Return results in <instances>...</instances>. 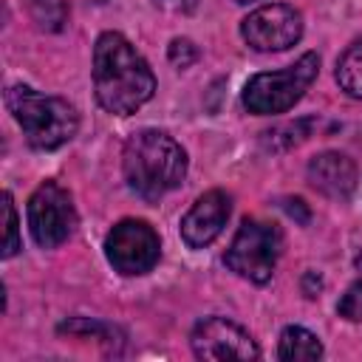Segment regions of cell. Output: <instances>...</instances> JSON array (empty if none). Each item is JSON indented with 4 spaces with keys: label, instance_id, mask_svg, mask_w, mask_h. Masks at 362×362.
Masks as SVG:
<instances>
[{
    "label": "cell",
    "instance_id": "obj_1",
    "mask_svg": "<svg viewBox=\"0 0 362 362\" xmlns=\"http://www.w3.org/2000/svg\"><path fill=\"white\" fill-rule=\"evenodd\" d=\"M156 90V76L136 45L119 31L99 34L93 45V93L113 116H130Z\"/></svg>",
    "mask_w": 362,
    "mask_h": 362
},
{
    "label": "cell",
    "instance_id": "obj_2",
    "mask_svg": "<svg viewBox=\"0 0 362 362\" xmlns=\"http://www.w3.org/2000/svg\"><path fill=\"white\" fill-rule=\"evenodd\" d=\"M122 173L139 198L158 201L184 181L187 153L173 136L161 130H139L124 144Z\"/></svg>",
    "mask_w": 362,
    "mask_h": 362
},
{
    "label": "cell",
    "instance_id": "obj_3",
    "mask_svg": "<svg viewBox=\"0 0 362 362\" xmlns=\"http://www.w3.org/2000/svg\"><path fill=\"white\" fill-rule=\"evenodd\" d=\"M6 107L34 150H57L68 144L79 130V116L71 102L45 96L28 85H11L6 90Z\"/></svg>",
    "mask_w": 362,
    "mask_h": 362
},
{
    "label": "cell",
    "instance_id": "obj_4",
    "mask_svg": "<svg viewBox=\"0 0 362 362\" xmlns=\"http://www.w3.org/2000/svg\"><path fill=\"white\" fill-rule=\"evenodd\" d=\"M317 71H320V57L314 51H308L294 65H288L283 71L255 74L243 85V107L255 116L286 113L311 88V82L317 79Z\"/></svg>",
    "mask_w": 362,
    "mask_h": 362
},
{
    "label": "cell",
    "instance_id": "obj_5",
    "mask_svg": "<svg viewBox=\"0 0 362 362\" xmlns=\"http://www.w3.org/2000/svg\"><path fill=\"white\" fill-rule=\"evenodd\" d=\"M280 249H283V235L274 223L246 218L235 232L223 255V263L249 283H266L274 274Z\"/></svg>",
    "mask_w": 362,
    "mask_h": 362
},
{
    "label": "cell",
    "instance_id": "obj_6",
    "mask_svg": "<svg viewBox=\"0 0 362 362\" xmlns=\"http://www.w3.org/2000/svg\"><path fill=\"white\" fill-rule=\"evenodd\" d=\"M158 255H161V240L156 229L139 218L119 221L105 238V257L124 277L147 274L158 263Z\"/></svg>",
    "mask_w": 362,
    "mask_h": 362
},
{
    "label": "cell",
    "instance_id": "obj_7",
    "mask_svg": "<svg viewBox=\"0 0 362 362\" xmlns=\"http://www.w3.org/2000/svg\"><path fill=\"white\" fill-rule=\"evenodd\" d=\"M25 215H28V229L34 243L42 249H57L71 238L76 226L74 201L68 189H62L57 181H45L31 192Z\"/></svg>",
    "mask_w": 362,
    "mask_h": 362
},
{
    "label": "cell",
    "instance_id": "obj_8",
    "mask_svg": "<svg viewBox=\"0 0 362 362\" xmlns=\"http://www.w3.org/2000/svg\"><path fill=\"white\" fill-rule=\"evenodd\" d=\"M240 37L252 51L272 54L286 51L300 42L303 37V17L297 8L286 3H272L249 11L240 23Z\"/></svg>",
    "mask_w": 362,
    "mask_h": 362
},
{
    "label": "cell",
    "instance_id": "obj_9",
    "mask_svg": "<svg viewBox=\"0 0 362 362\" xmlns=\"http://www.w3.org/2000/svg\"><path fill=\"white\" fill-rule=\"evenodd\" d=\"M192 354L198 359H257L260 348L249 337L246 328L226 317H206L189 334Z\"/></svg>",
    "mask_w": 362,
    "mask_h": 362
},
{
    "label": "cell",
    "instance_id": "obj_10",
    "mask_svg": "<svg viewBox=\"0 0 362 362\" xmlns=\"http://www.w3.org/2000/svg\"><path fill=\"white\" fill-rule=\"evenodd\" d=\"M232 212V201L223 189H209L204 192L181 218V240L189 249H204L209 246L226 226Z\"/></svg>",
    "mask_w": 362,
    "mask_h": 362
},
{
    "label": "cell",
    "instance_id": "obj_11",
    "mask_svg": "<svg viewBox=\"0 0 362 362\" xmlns=\"http://www.w3.org/2000/svg\"><path fill=\"white\" fill-rule=\"evenodd\" d=\"M305 173H308V184L334 201H345L356 187V164L345 153H334V150L317 153L308 161Z\"/></svg>",
    "mask_w": 362,
    "mask_h": 362
},
{
    "label": "cell",
    "instance_id": "obj_12",
    "mask_svg": "<svg viewBox=\"0 0 362 362\" xmlns=\"http://www.w3.org/2000/svg\"><path fill=\"white\" fill-rule=\"evenodd\" d=\"M277 356L286 362H308V359H320L322 356V342L317 334H311L303 325H288L280 334V345H277Z\"/></svg>",
    "mask_w": 362,
    "mask_h": 362
},
{
    "label": "cell",
    "instance_id": "obj_13",
    "mask_svg": "<svg viewBox=\"0 0 362 362\" xmlns=\"http://www.w3.org/2000/svg\"><path fill=\"white\" fill-rule=\"evenodd\" d=\"M337 82L348 96L362 99V37L354 40L337 59Z\"/></svg>",
    "mask_w": 362,
    "mask_h": 362
},
{
    "label": "cell",
    "instance_id": "obj_14",
    "mask_svg": "<svg viewBox=\"0 0 362 362\" xmlns=\"http://www.w3.org/2000/svg\"><path fill=\"white\" fill-rule=\"evenodd\" d=\"M31 14L40 23V28L59 31L68 17V6L65 0H31Z\"/></svg>",
    "mask_w": 362,
    "mask_h": 362
},
{
    "label": "cell",
    "instance_id": "obj_15",
    "mask_svg": "<svg viewBox=\"0 0 362 362\" xmlns=\"http://www.w3.org/2000/svg\"><path fill=\"white\" fill-rule=\"evenodd\" d=\"M3 215H6V240H3V257H14L20 252V223L17 209L11 201V192H3Z\"/></svg>",
    "mask_w": 362,
    "mask_h": 362
},
{
    "label": "cell",
    "instance_id": "obj_16",
    "mask_svg": "<svg viewBox=\"0 0 362 362\" xmlns=\"http://www.w3.org/2000/svg\"><path fill=\"white\" fill-rule=\"evenodd\" d=\"M339 317H345L348 322H362V280L351 283L342 294V300L337 303Z\"/></svg>",
    "mask_w": 362,
    "mask_h": 362
},
{
    "label": "cell",
    "instance_id": "obj_17",
    "mask_svg": "<svg viewBox=\"0 0 362 362\" xmlns=\"http://www.w3.org/2000/svg\"><path fill=\"white\" fill-rule=\"evenodd\" d=\"M167 57H170V62H173L175 68H189V65L198 59V48L192 45V40H187V37H175V40L170 42Z\"/></svg>",
    "mask_w": 362,
    "mask_h": 362
},
{
    "label": "cell",
    "instance_id": "obj_18",
    "mask_svg": "<svg viewBox=\"0 0 362 362\" xmlns=\"http://www.w3.org/2000/svg\"><path fill=\"white\" fill-rule=\"evenodd\" d=\"M153 3L164 11H173V14H189V11L198 8L201 0H153Z\"/></svg>",
    "mask_w": 362,
    "mask_h": 362
},
{
    "label": "cell",
    "instance_id": "obj_19",
    "mask_svg": "<svg viewBox=\"0 0 362 362\" xmlns=\"http://www.w3.org/2000/svg\"><path fill=\"white\" fill-rule=\"evenodd\" d=\"M235 3H255V0H235Z\"/></svg>",
    "mask_w": 362,
    "mask_h": 362
}]
</instances>
